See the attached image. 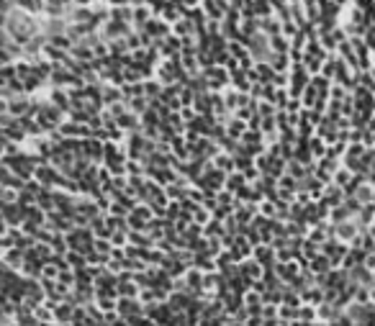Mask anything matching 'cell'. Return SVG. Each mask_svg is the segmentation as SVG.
<instances>
[]
</instances>
